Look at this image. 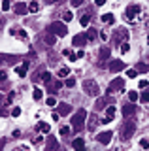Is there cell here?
<instances>
[{
    "label": "cell",
    "mask_w": 149,
    "mask_h": 151,
    "mask_svg": "<svg viewBox=\"0 0 149 151\" xmlns=\"http://www.w3.org/2000/svg\"><path fill=\"white\" fill-rule=\"evenodd\" d=\"M47 30L51 32V34H55V36H60V38H64V36L68 34V27L64 25V23H60V21H57V23H51Z\"/></svg>",
    "instance_id": "6da1fadb"
},
{
    "label": "cell",
    "mask_w": 149,
    "mask_h": 151,
    "mask_svg": "<svg viewBox=\"0 0 149 151\" xmlns=\"http://www.w3.org/2000/svg\"><path fill=\"white\" fill-rule=\"evenodd\" d=\"M85 119H87V111L83 110H77L76 111V115L72 117V127H74V130H81V127H83V123H85Z\"/></svg>",
    "instance_id": "7a4b0ae2"
},
{
    "label": "cell",
    "mask_w": 149,
    "mask_h": 151,
    "mask_svg": "<svg viewBox=\"0 0 149 151\" xmlns=\"http://www.w3.org/2000/svg\"><path fill=\"white\" fill-rule=\"evenodd\" d=\"M83 89H85V93L89 94V96H98V93H100L98 83L92 81V79H85V81H83Z\"/></svg>",
    "instance_id": "3957f363"
},
{
    "label": "cell",
    "mask_w": 149,
    "mask_h": 151,
    "mask_svg": "<svg viewBox=\"0 0 149 151\" xmlns=\"http://www.w3.org/2000/svg\"><path fill=\"white\" fill-rule=\"evenodd\" d=\"M134 130H136V123H134V121H127L123 127H121V136H123L125 140H128L130 136L134 134Z\"/></svg>",
    "instance_id": "277c9868"
},
{
    "label": "cell",
    "mask_w": 149,
    "mask_h": 151,
    "mask_svg": "<svg viewBox=\"0 0 149 151\" xmlns=\"http://www.w3.org/2000/svg\"><path fill=\"white\" fill-rule=\"evenodd\" d=\"M128 40V30L127 28H117V30H115V36H113V42L115 44H119V42H127Z\"/></svg>",
    "instance_id": "5b68a950"
},
{
    "label": "cell",
    "mask_w": 149,
    "mask_h": 151,
    "mask_svg": "<svg viewBox=\"0 0 149 151\" xmlns=\"http://www.w3.org/2000/svg\"><path fill=\"white\" fill-rule=\"evenodd\" d=\"M121 89H125V81H123L121 78H115L113 81L110 83V87H108V94L115 93V91H121Z\"/></svg>",
    "instance_id": "8992f818"
},
{
    "label": "cell",
    "mask_w": 149,
    "mask_h": 151,
    "mask_svg": "<svg viewBox=\"0 0 149 151\" xmlns=\"http://www.w3.org/2000/svg\"><path fill=\"white\" fill-rule=\"evenodd\" d=\"M138 13H140V6H136V4H132V6H128V8H127L125 15H127V19H128V21H134Z\"/></svg>",
    "instance_id": "52a82bcc"
},
{
    "label": "cell",
    "mask_w": 149,
    "mask_h": 151,
    "mask_svg": "<svg viewBox=\"0 0 149 151\" xmlns=\"http://www.w3.org/2000/svg\"><path fill=\"white\" fill-rule=\"evenodd\" d=\"M111 136H113V132L111 130H104V132H100L96 138H98V142L100 144H104V145H108L110 142H111Z\"/></svg>",
    "instance_id": "ba28073f"
},
{
    "label": "cell",
    "mask_w": 149,
    "mask_h": 151,
    "mask_svg": "<svg viewBox=\"0 0 149 151\" xmlns=\"http://www.w3.org/2000/svg\"><path fill=\"white\" fill-rule=\"evenodd\" d=\"M45 151H59V142H57V138H55V136H49V138H47Z\"/></svg>",
    "instance_id": "9c48e42d"
},
{
    "label": "cell",
    "mask_w": 149,
    "mask_h": 151,
    "mask_svg": "<svg viewBox=\"0 0 149 151\" xmlns=\"http://www.w3.org/2000/svg\"><path fill=\"white\" fill-rule=\"evenodd\" d=\"M57 113H59V115H70V113H72V106H70V104H66V102H60Z\"/></svg>",
    "instance_id": "30bf717a"
},
{
    "label": "cell",
    "mask_w": 149,
    "mask_h": 151,
    "mask_svg": "<svg viewBox=\"0 0 149 151\" xmlns=\"http://www.w3.org/2000/svg\"><path fill=\"white\" fill-rule=\"evenodd\" d=\"M27 12H29V6H27L25 2H17L15 4V13L17 15H25Z\"/></svg>",
    "instance_id": "8fae6325"
},
{
    "label": "cell",
    "mask_w": 149,
    "mask_h": 151,
    "mask_svg": "<svg viewBox=\"0 0 149 151\" xmlns=\"http://www.w3.org/2000/svg\"><path fill=\"white\" fill-rule=\"evenodd\" d=\"M123 68H125V63H123V60H113V63L110 64V70H111V72H121Z\"/></svg>",
    "instance_id": "7c38bea8"
},
{
    "label": "cell",
    "mask_w": 149,
    "mask_h": 151,
    "mask_svg": "<svg viewBox=\"0 0 149 151\" xmlns=\"http://www.w3.org/2000/svg\"><path fill=\"white\" fill-rule=\"evenodd\" d=\"M72 42H74V45H85L87 44V36L85 34H76Z\"/></svg>",
    "instance_id": "4fadbf2b"
},
{
    "label": "cell",
    "mask_w": 149,
    "mask_h": 151,
    "mask_svg": "<svg viewBox=\"0 0 149 151\" xmlns=\"http://www.w3.org/2000/svg\"><path fill=\"white\" fill-rule=\"evenodd\" d=\"M10 34L13 38H27V30H23V28H11Z\"/></svg>",
    "instance_id": "5bb4252c"
},
{
    "label": "cell",
    "mask_w": 149,
    "mask_h": 151,
    "mask_svg": "<svg viewBox=\"0 0 149 151\" xmlns=\"http://www.w3.org/2000/svg\"><path fill=\"white\" fill-rule=\"evenodd\" d=\"M134 111H136V106H134V104H127V106L123 108V115L125 117H130Z\"/></svg>",
    "instance_id": "9a60e30c"
},
{
    "label": "cell",
    "mask_w": 149,
    "mask_h": 151,
    "mask_svg": "<svg viewBox=\"0 0 149 151\" xmlns=\"http://www.w3.org/2000/svg\"><path fill=\"white\" fill-rule=\"evenodd\" d=\"M72 145H74V149H76V151H83V147H85V140H83V138H76Z\"/></svg>",
    "instance_id": "2e32d148"
},
{
    "label": "cell",
    "mask_w": 149,
    "mask_h": 151,
    "mask_svg": "<svg viewBox=\"0 0 149 151\" xmlns=\"http://www.w3.org/2000/svg\"><path fill=\"white\" fill-rule=\"evenodd\" d=\"M102 21H104V23H108V25H113V23H115L113 13H104V15H102Z\"/></svg>",
    "instance_id": "e0dca14e"
},
{
    "label": "cell",
    "mask_w": 149,
    "mask_h": 151,
    "mask_svg": "<svg viewBox=\"0 0 149 151\" xmlns=\"http://www.w3.org/2000/svg\"><path fill=\"white\" fill-rule=\"evenodd\" d=\"M110 53H111V51H110V47H102V49H100V59L102 60H106V59H110Z\"/></svg>",
    "instance_id": "ac0fdd59"
},
{
    "label": "cell",
    "mask_w": 149,
    "mask_h": 151,
    "mask_svg": "<svg viewBox=\"0 0 149 151\" xmlns=\"http://www.w3.org/2000/svg\"><path fill=\"white\" fill-rule=\"evenodd\" d=\"M27 70H29V68H25V66H15V74L17 76H19V78H25V76H27Z\"/></svg>",
    "instance_id": "d6986e66"
},
{
    "label": "cell",
    "mask_w": 149,
    "mask_h": 151,
    "mask_svg": "<svg viewBox=\"0 0 149 151\" xmlns=\"http://www.w3.org/2000/svg\"><path fill=\"white\" fill-rule=\"evenodd\" d=\"M40 132H44V134H49V125L47 123H38V127H36Z\"/></svg>",
    "instance_id": "ffe728a7"
},
{
    "label": "cell",
    "mask_w": 149,
    "mask_h": 151,
    "mask_svg": "<svg viewBox=\"0 0 149 151\" xmlns=\"http://www.w3.org/2000/svg\"><path fill=\"white\" fill-rule=\"evenodd\" d=\"M136 72H149V64H143V63H138L136 64Z\"/></svg>",
    "instance_id": "44dd1931"
},
{
    "label": "cell",
    "mask_w": 149,
    "mask_h": 151,
    "mask_svg": "<svg viewBox=\"0 0 149 151\" xmlns=\"http://www.w3.org/2000/svg\"><path fill=\"white\" fill-rule=\"evenodd\" d=\"M32 96H34V100H42V98H44V91L36 87V89H34V93H32Z\"/></svg>",
    "instance_id": "7402d4cb"
},
{
    "label": "cell",
    "mask_w": 149,
    "mask_h": 151,
    "mask_svg": "<svg viewBox=\"0 0 149 151\" xmlns=\"http://www.w3.org/2000/svg\"><path fill=\"white\" fill-rule=\"evenodd\" d=\"M55 40H57V36H55V34H51V32H49V34H45V44L53 45V44H55Z\"/></svg>",
    "instance_id": "603a6c76"
},
{
    "label": "cell",
    "mask_w": 149,
    "mask_h": 151,
    "mask_svg": "<svg viewBox=\"0 0 149 151\" xmlns=\"http://www.w3.org/2000/svg\"><path fill=\"white\" fill-rule=\"evenodd\" d=\"M95 108H96V110H104V108H106V98H98L96 104H95Z\"/></svg>",
    "instance_id": "cb8c5ba5"
},
{
    "label": "cell",
    "mask_w": 149,
    "mask_h": 151,
    "mask_svg": "<svg viewBox=\"0 0 149 151\" xmlns=\"http://www.w3.org/2000/svg\"><path fill=\"white\" fill-rule=\"evenodd\" d=\"M106 117H110V119L115 117V106H108V110H106Z\"/></svg>",
    "instance_id": "d4e9b609"
},
{
    "label": "cell",
    "mask_w": 149,
    "mask_h": 151,
    "mask_svg": "<svg viewBox=\"0 0 149 151\" xmlns=\"http://www.w3.org/2000/svg\"><path fill=\"white\" fill-rule=\"evenodd\" d=\"M68 74H70V68H66V66H62V68H59V76H60V78H66Z\"/></svg>",
    "instance_id": "484cf974"
},
{
    "label": "cell",
    "mask_w": 149,
    "mask_h": 151,
    "mask_svg": "<svg viewBox=\"0 0 149 151\" xmlns=\"http://www.w3.org/2000/svg\"><path fill=\"white\" fill-rule=\"evenodd\" d=\"M128 98H130V102H136L138 98H140V94L136 91H128Z\"/></svg>",
    "instance_id": "4316f807"
},
{
    "label": "cell",
    "mask_w": 149,
    "mask_h": 151,
    "mask_svg": "<svg viewBox=\"0 0 149 151\" xmlns=\"http://www.w3.org/2000/svg\"><path fill=\"white\" fill-rule=\"evenodd\" d=\"M38 8H40L38 2H30V4H29V12H30V13H36V12H38Z\"/></svg>",
    "instance_id": "83f0119b"
},
{
    "label": "cell",
    "mask_w": 149,
    "mask_h": 151,
    "mask_svg": "<svg viewBox=\"0 0 149 151\" xmlns=\"http://www.w3.org/2000/svg\"><path fill=\"white\" fill-rule=\"evenodd\" d=\"M89 21H91L89 15H83V17L80 19V25H81V27H87V25H89Z\"/></svg>",
    "instance_id": "f1b7e54d"
},
{
    "label": "cell",
    "mask_w": 149,
    "mask_h": 151,
    "mask_svg": "<svg viewBox=\"0 0 149 151\" xmlns=\"http://www.w3.org/2000/svg\"><path fill=\"white\" fill-rule=\"evenodd\" d=\"M0 8H2V12H8V9H10V8H11V4H10V0H2V6H0Z\"/></svg>",
    "instance_id": "f546056e"
},
{
    "label": "cell",
    "mask_w": 149,
    "mask_h": 151,
    "mask_svg": "<svg viewBox=\"0 0 149 151\" xmlns=\"http://www.w3.org/2000/svg\"><path fill=\"white\" fill-rule=\"evenodd\" d=\"M96 123H100V121H96V117H95V115H91V119H89V129H91V130L96 127Z\"/></svg>",
    "instance_id": "4dcf8cb0"
},
{
    "label": "cell",
    "mask_w": 149,
    "mask_h": 151,
    "mask_svg": "<svg viewBox=\"0 0 149 151\" xmlns=\"http://www.w3.org/2000/svg\"><path fill=\"white\" fill-rule=\"evenodd\" d=\"M138 87L140 89H147L149 87V81H147V79H140V81H138Z\"/></svg>",
    "instance_id": "1f68e13d"
},
{
    "label": "cell",
    "mask_w": 149,
    "mask_h": 151,
    "mask_svg": "<svg viewBox=\"0 0 149 151\" xmlns=\"http://www.w3.org/2000/svg\"><path fill=\"white\" fill-rule=\"evenodd\" d=\"M140 147H142V149H149V140L147 138L140 140Z\"/></svg>",
    "instance_id": "d6a6232c"
},
{
    "label": "cell",
    "mask_w": 149,
    "mask_h": 151,
    "mask_svg": "<svg viewBox=\"0 0 149 151\" xmlns=\"http://www.w3.org/2000/svg\"><path fill=\"white\" fill-rule=\"evenodd\" d=\"M140 100H142L143 104L149 102V91H145V93H142V94H140Z\"/></svg>",
    "instance_id": "836d02e7"
},
{
    "label": "cell",
    "mask_w": 149,
    "mask_h": 151,
    "mask_svg": "<svg viewBox=\"0 0 149 151\" xmlns=\"http://www.w3.org/2000/svg\"><path fill=\"white\" fill-rule=\"evenodd\" d=\"M64 85H66V87H68V89H72V87H76V79H72V78H70V79H66V81H64Z\"/></svg>",
    "instance_id": "e575fe53"
},
{
    "label": "cell",
    "mask_w": 149,
    "mask_h": 151,
    "mask_svg": "<svg viewBox=\"0 0 149 151\" xmlns=\"http://www.w3.org/2000/svg\"><path fill=\"white\" fill-rule=\"evenodd\" d=\"M119 47H121V53H128V51H130V45L127 44V42H125V44H121Z\"/></svg>",
    "instance_id": "d590c367"
},
{
    "label": "cell",
    "mask_w": 149,
    "mask_h": 151,
    "mask_svg": "<svg viewBox=\"0 0 149 151\" xmlns=\"http://www.w3.org/2000/svg\"><path fill=\"white\" fill-rule=\"evenodd\" d=\"M42 81H44V83H49V81H51V74H49V72L42 74Z\"/></svg>",
    "instance_id": "8d00e7d4"
},
{
    "label": "cell",
    "mask_w": 149,
    "mask_h": 151,
    "mask_svg": "<svg viewBox=\"0 0 149 151\" xmlns=\"http://www.w3.org/2000/svg\"><path fill=\"white\" fill-rule=\"evenodd\" d=\"M72 17H74V15H72V12H64V13H62V19H64L66 23H68V21H72Z\"/></svg>",
    "instance_id": "74e56055"
},
{
    "label": "cell",
    "mask_w": 149,
    "mask_h": 151,
    "mask_svg": "<svg viewBox=\"0 0 149 151\" xmlns=\"http://www.w3.org/2000/svg\"><path fill=\"white\" fill-rule=\"evenodd\" d=\"M85 36H87V40H95V38H96V32H95V30H92V28H91V30L87 32Z\"/></svg>",
    "instance_id": "f35d334b"
},
{
    "label": "cell",
    "mask_w": 149,
    "mask_h": 151,
    "mask_svg": "<svg viewBox=\"0 0 149 151\" xmlns=\"http://www.w3.org/2000/svg\"><path fill=\"white\" fill-rule=\"evenodd\" d=\"M11 115H13V117H19V115H21V108H17V106H15V108L11 110Z\"/></svg>",
    "instance_id": "ab89813d"
},
{
    "label": "cell",
    "mask_w": 149,
    "mask_h": 151,
    "mask_svg": "<svg viewBox=\"0 0 149 151\" xmlns=\"http://www.w3.org/2000/svg\"><path fill=\"white\" fill-rule=\"evenodd\" d=\"M60 134H62V136H66V134H70V127H60Z\"/></svg>",
    "instance_id": "60d3db41"
},
{
    "label": "cell",
    "mask_w": 149,
    "mask_h": 151,
    "mask_svg": "<svg viewBox=\"0 0 149 151\" xmlns=\"http://www.w3.org/2000/svg\"><path fill=\"white\" fill-rule=\"evenodd\" d=\"M45 104H47V106H55V104H57V100H55V96H49L47 100H45Z\"/></svg>",
    "instance_id": "b9f144b4"
},
{
    "label": "cell",
    "mask_w": 149,
    "mask_h": 151,
    "mask_svg": "<svg viewBox=\"0 0 149 151\" xmlns=\"http://www.w3.org/2000/svg\"><path fill=\"white\" fill-rule=\"evenodd\" d=\"M127 76H128L130 79H134V78L138 76V72H136V70H128V72H127Z\"/></svg>",
    "instance_id": "7bdbcfd3"
},
{
    "label": "cell",
    "mask_w": 149,
    "mask_h": 151,
    "mask_svg": "<svg viewBox=\"0 0 149 151\" xmlns=\"http://www.w3.org/2000/svg\"><path fill=\"white\" fill-rule=\"evenodd\" d=\"M70 4H72L74 8H77V6H81V4H83V0H70Z\"/></svg>",
    "instance_id": "ee69618b"
},
{
    "label": "cell",
    "mask_w": 149,
    "mask_h": 151,
    "mask_svg": "<svg viewBox=\"0 0 149 151\" xmlns=\"http://www.w3.org/2000/svg\"><path fill=\"white\" fill-rule=\"evenodd\" d=\"M6 78H8L6 72H4V70H0V81H6Z\"/></svg>",
    "instance_id": "f6af8a7d"
},
{
    "label": "cell",
    "mask_w": 149,
    "mask_h": 151,
    "mask_svg": "<svg viewBox=\"0 0 149 151\" xmlns=\"http://www.w3.org/2000/svg\"><path fill=\"white\" fill-rule=\"evenodd\" d=\"M76 57H77V59H83V57H85V51H77V53H76Z\"/></svg>",
    "instance_id": "bcb514c9"
},
{
    "label": "cell",
    "mask_w": 149,
    "mask_h": 151,
    "mask_svg": "<svg viewBox=\"0 0 149 151\" xmlns=\"http://www.w3.org/2000/svg\"><path fill=\"white\" fill-rule=\"evenodd\" d=\"M0 115H2V117L8 115V111H6V108H4V106H0Z\"/></svg>",
    "instance_id": "7dc6e473"
},
{
    "label": "cell",
    "mask_w": 149,
    "mask_h": 151,
    "mask_svg": "<svg viewBox=\"0 0 149 151\" xmlns=\"http://www.w3.org/2000/svg\"><path fill=\"white\" fill-rule=\"evenodd\" d=\"M62 55H66V57H70V55H72V51H70V49H64V51H62Z\"/></svg>",
    "instance_id": "c3c4849f"
},
{
    "label": "cell",
    "mask_w": 149,
    "mask_h": 151,
    "mask_svg": "<svg viewBox=\"0 0 149 151\" xmlns=\"http://www.w3.org/2000/svg\"><path fill=\"white\" fill-rule=\"evenodd\" d=\"M106 4V0H96V6H104Z\"/></svg>",
    "instance_id": "681fc988"
},
{
    "label": "cell",
    "mask_w": 149,
    "mask_h": 151,
    "mask_svg": "<svg viewBox=\"0 0 149 151\" xmlns=\"http://www.w3.org/2000/svg\"><path fill=\"white\" fill-rule=\"evenodd\" d=\"M2 147H4V140H0V151H2Z\"/></svg>",
    "instance_id": "f907efd6"
},
{
    "label": "cell",
    "mask_w": 149,
    "mask_h": 151,
    "mask_svg": "<svg viewBox=\"0 0 149 151\" xmlns=\"http://www.w3.org/2000/svg\"><path fill=\"white\" fill-rule=\"evenodd\" d=\"M147 44H149V36H147Z\"/></svg>",
    "instance_id": "816d5d0a"
},
{
    "label": "cell",
    "mask_w": 149,
    "mask_h": 151,
    "mask_svg": "<svg viewBox=\"0 0 149 151\" xmlns=\"http://www.w3.org/2000/svg\"><path fill=\"white\" fill-rule=\"evenodd\" d=\"M59 151H64V149H59Z\"/></svg>",
    "instance_id": "f5cc1de1"
},
{
    "label": "cell",
    "mask_w": 149,
    "mask_h": 151,
    "mask_svg": "<svg viewBox=\"0 0 149 151\" xmlns=\"http://www.w3.org/2000/svg\"><path fill=\"white\" fill-rule=\"evenodd\" d=\"M83 151H85V149H83Z\"/></svg>",
    "instance_id": "db71d44e"
}]
</instances>
